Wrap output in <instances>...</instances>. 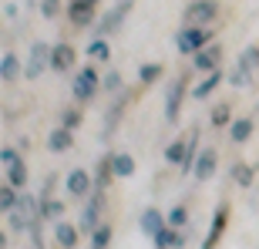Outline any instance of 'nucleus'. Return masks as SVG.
<instances>
[{"instance_id":"obj_1","label":"nucleus","mask_w":259,"mask_h":249,"mask_svg":"<svg viewBox=\"0 0 259 249\" xmlns=\"http://www.w3.org/2000/svg\"><path fill=\"white\" fill-rule=\"evenodd\" d=\"M215 40V30L212 27H195V24H185L179 34H175V51L185 54V58H195L202 48H209Z\"/></svg>"},{"instance_id":"obj_2","label":"nucleus","mask_w":259,"mask_h":249,"mask_svg":"<svg viewBox=\"0 0 259 249\" xmlns=\"http://www.w3.org/2000/svg\"><path fill=\"white\" fill-rule=\"evenodd\" d=\"M98 91H101V74L95 71V64L77 67V74L71 77V95H74V101L77 105H88V101H95Z\"/></svg>"},{"instance_id":"obj_3","label":"nucleus","mask_w":259,"mask_h":249,"mask_svg":"<svg viewBox=\"0 0 259 249\" xmlns=\"http://www.w3.org/2000/svg\"><path fill=\"white\" fill-rule=\"evenodd\" d=\"M192 95V85H189V74H179L168 85V91H165V124H175L179 118H182V105H185V98Z\"/></svg>"},{"instance_id":"obj_4","label":"nucleus","mask_w":259,"mask_h":249,"mask_svg":"<svg viewBox=\"0 0 259 249\" xmlns=\"http://www.w3.org/2000/svg\"><path fill=\"white\" fill-rule=\"evenodd\" d=\"M132 4H135V0H115V7L105 10V14L98 17V24H95V37H111V34H118V30L125 27L128 14H132Z\"/></svg>"},{"instance_id":"obj_5","label":"nucleus","mask_w":259,"mask_h":249,"mask_svg":"<svg viewBox=\"0 0 259 249\" xmlns=\"http://www.w3.org/2000/svg\"><path fill=\"white\" fill-rule=\"evenodd\" d=\"M222 14V4L219 0H192L189 7L182 10L185 24H195V27H212Z\"/></svg>"},{"instance_id":"obj_6","label":"nucleus","mask_w":259,"mask_h":249,"mask_svg":"<svg viewBox=\"0 0 259 249\" xmlns=\"http://www.w3.org/2000/svg\"><path fill=\"white\" fill-rule=\"evenodd\" d=\"M0 162H4V175H7V182L14 189H24L27 185V165H24V158H20V152L14 145H4L0 148Z\"/></svg>"},{"instance_id":"obj_7","label":"nucleus","mask_w":259,"mask_h":249,"mask_svg":"<svg viewBox=\"0 0 259 249\" xmlns=\"http://www.w3.org/2000/svg\"><path fill=\"white\" fill-rule=\"evenodd\" d=\"M101 212H105V192H91L84 202V209H81V219H77V229L81 236H91V232L101 226Z\"/></svg>"},{"instance_id":"obj_8","label":"nucleus","mask_w":259,"mask_h":249,"mask_svg":"<svg viewBox=\"0 0 259 249\" xmlns=\"http://www.w3.org/2000/svg\"><path fill=\"white\" fill-rule=\"evenodd\" d=\"M64 192L71 199H88L95 192V175L88 172V169H71L64 175Z\"/></svg>"},{"instance_id":"obj_9","label":"nucleus","mask_w":259,"mask_h":249,"mask_svg":"<svg viewBox=\"0 0 259 249\" xmlns=\"http://www.w3.org/2000/svg\"><path fill=\"white\" fill-rule=\"evenodd\" d=\"M48 67H51V44L34 40V44H30V58H27V64H24V77L34 81V77H40Z\"/></svg>"},{"instance_id":"obj_10","label":"nucleus","mask_w":259,"mask_h":249,"mask_svg":"<svg viewBox=\"0 0 259 249\" xmlns=\"http://www.w3.org/2000/svg\"><path fill=\"white\" fill-rule=\"evenodd\" d=\"M226 226H229V202H219L215 212H212V222H209V232L202 239V249H215L226 236Z\"/></svg>"},{"instance_id":"obj_11","label":"nucleus","mask_w":259,"mask_h":249,"mask_svg":"<svg viewBox=\"0 0 259 249\" xmlns=\"http://www.w3.org/2000/svg\"><path fill=\"white\" fill-rule=\"evenodd\" d=\"M98 17V0H67V20L71 27H91Z\"/></svg>"},{"instance_id":"obj_12","label":"nucleus","mask_w":259,"mask_h":249,"mask_svg":"<svg viewBox=\"0 0 259 249\" xmlns=\"http://www.w3.org/2000/svg\"><path fill=\"white\" fill-rule=\"evenodd\" d=\"M222 54H226V48H222L219 40H212L209 48H202L199 54L192 58V67L199 71V74H209V71H219V64H222Z\"/></svg>"},{"instance_id":"obj_13","label":"nucleus","mask_w":259,"mask_h":249,"mask_svg":"<svg viewBox=\"0 0 259 249\" xmlns=\"http://www.w3.org/2000/svg\"><path fill=\"white\" fill-rule=\"evenodd\" d=\"M77 64V51L67 44V40H58V44H51V71H58V74H67L71 67Z\"/></svg>"},{"instance_id":"obj_14","label":"nucleus","mask_w":259,"mask_h":249,"mask_svg":"<svg viewBox=\"0 0 259 249\" xmlns=\"http://www.w3.org/2000/svg\"><path fill=\"white\" fill-rule=\"evenodd\" d=\"M215 169H219V152H215L212 145H205V148L199 152V158H195L192 175L199 179V182H209L212 175H215Z\"/></svg>"},{"instance_id":"obj_15","label":"nucleus","mask_w":259,"mask_h":249,"mask_svg":"<svg viewBox=\"0 0 259 249\" xmlns=\"http://www.w3.org/2000/svg\"><path fill=\"white\" fill-rule=\"evenodd\" d=\"M222 81H226V71H209V74H202L199 85H192V98L195 101H205V98L215 95V88H222Z\"/></svg>"},{"instance_id":"obj_16","label":"nucleus","mask_w":259,"mask_h":249,"mask_svg":"<svg viewBox=\"0 0 259 249\" xmlns=\"http://www.w3.org/2000/svg\"><path fill=\"white\" fill-rule=\"evenodd\" d=\"M138 226H142V232L148 236V239H155L158 232L168 226V216H162V209H155V205H148V209L142 212V219H138Z\"/></svg>"},{"instance_id":"obj_17","label":"nucleus","mask_w":259,"mask_h":249,"mask_svg":"<svg viewBox=\"0 0 259 249\" xmlns=\"http://www.w3.org/2000/svg\"><path fill=\"white\" fill-rule=\"evenodd\" d=\"M256 132V115H242V118H232L229 124V142L232 145H246Z\"/></svg>"},{"instance_id":"obj_18","label":"nucleus","mask_w":259,"mask_h":249,"mask_svg":"<svg viewBox=\"0 0 259 249\" xmlns=\"http://www.w3.org/2000/svg\"><path fill=\"white\" fill-rule=\"evenodd\" d=\"M111 179H115V152H105L95 165V189L105 192L111 185Z\"/></svg>"},{"instance_id":"obj_19","label":"nucleus","mask_w":259,"mask_h":249,"mask_svg":"<svg viewBox=\"0 0 259 249\" xmlns=\"http://www.w3.org/2000/svg\"><path fill=\"white\" fill-rule=\"evenodd\" d=\"M67 148H74V132H71V128H64V124L51 128V132H48V152L64 155Z\"/></svg>"},{"instance_id":"obj_20","label":"nucleus","mask_w":259,"mask_h":249,"mask_svg":"<svg viewBox=\"0 0 259 249\" xmlns=\"http://www.w3.org/2000/svg\"><path fill=\"white\" fill-rule=\"evenodd\" d=\"M54 239H58L61 249H77V242H81V229H77L74 222H54Z\"/></svg>"},{"instance_id":"obj_21","label":"nucleus","mask_w":259,"mask_h":249,"mask_svg":"<svg viewBox=\"0 0 259 249\" xmlns=\"http://www.w3.org/2000/svg\"><path fill=\"white\" fill-rule=\"evenodd\" d=\"M229 175H232V182L239 185V189H252V182H256V165H249V162H232Z\"/></svg>"},{"instance_id":"obj_22","label":"nucleus","mask_w":259,"mask_h":249,"mask_svg":"<svg viewBox=\"0 0 259 249\" xmlns=\"http://www.w3.org/2000/svg\"><path fill=\"white\" fill-rule=\"evenodd\" d=\"M64 199H54V195H44L40 199V219L44 222H61L64 219Z\"/></svg>"},{"instance_id":"obj_23","label":"nucleus","mask_w":259,"mask_h":249,"mask_svg":"<svg viewBox=\"0 0 259 249\" xmlns=\"http://www.w3.org/2000/svg\"><path fill=\"white\" fill-rule=\"evenodd\" d=\"M252 74H256V71H252V67L246 64L242 58H236V64L229 67V74H226V81H229L232 88H246V85L252 81Z\"/></svg>"},{"instance_id":"obj_24","label":"nucleus","mask_w":259,"mask_h":249,"mask_svg":"<svg viewBox=\"0 0 259 249\" xmlns=\"http://www.w3.org/2000/svg\"><path fill=\"white\" fill-rule=\"evenodd\" d=\"M20 74H24V67H20V58L7 51V54L0 58V77H4V85H14Z\"/></svg>"},{"instance_id":"obj_25","label":"nucleus","mask_w":259,"mask_h":249,"mask_svg":"<svg viewBox=\"0 0 259 249\" xmlns=\"http://www.w3.org/2000/svg\"><path fill=\"white\" fill-rule=\"evenodd\" d=\"M84 54L91 61H98V64H108V61H111V44H108V37H91Z\"/></svg>"},{"instance_id":"obj_26","label":"nucleus","mask_w":259,"mask_h":249,"mask_svg":"<svg viewBox=\"0 0 259 249\" xmlns=\"http://www.w3.org/2000/svg\"><path fill=\"white\" fill-rule=\"evenodd\" d=\"M121 115H125V98L115 95V101H111V105H108V111H105V138H111V135H115Z\"/></svg>"},{"instance_id":"obj_27","label":"nucleus","mask_w":259,"mask_h":249,"mask_svg":"<svg viewBox=\"0 0 259 249\" xmlns=\"http://www.w3.org/2000/svg\"><path fill=\"white\" fill-rule=\"evenodd\" d=\"M185 152H189V135H185V138H175V142H168V145H165V162H168V165H175V169H182Z\"/></svg>"},{"instance_id":"obj_28","label":"nucleus","mask_w":259,"mask_h":249,"mask_svg":"<svg viewBox=\"0 0 259 249\" xmlns=\"http://www.w3.org/2000/svg\"><path fill=\"white\" fill-rule=\"evenodd\" d=\"M209 124L212 128H229L232 124V101H215V108L209 111Z\"/></svg>"},{"instance_id":"obj_29","label":"nucleus","mask_w":259,"mask_h":249,"mask_svg":"<svg viewBox=\"0 0 259 249\" xmlns=\"http://www.w3.org/2000/svg\"><path fill=\"white\" fill-rule=\"evenodd\" d=\"M165 77V64H158V61H148V64L138 67V81H142V88H152L155 81H162Z\"/></svg>"},{"instance_id":"obj_30","label":"nucleus","mask_w":259,"mask_h":249,"mask_svg":"<svg viewBox=\"0 0 259 249\" xmlns=\"http://www.w3.org/2000/svg\"><path fill=\"white\" fill-rule=\"evenodd\" d=\"M58 124H64V128L77 132V128L84 124V111H81V105H71V108H64V111L58 115Z\"/></svg>"},{"instance_id":"obj_31","label":"nucleus","mask_w":259,"mask_h":249,"mask_svg":"<svg viewBox=\"0 0 259 249\" xmlns=\"http://www.w3.org/2000/svg\"><path fill=\"white\" fill-rule=\"evenodd\" d=\"M17 205H20V189H14L10 182H4V185H0V209H4V216L14 212Z\"/></svg>"},{"instance_id":"obj_32","label":"nucleus","mask_w":259,"mask_h":249,"mask_svg":"<svg viewBox=\"0 0 259 249\" xmlns=\"http://www.w3.org/2000/svg\"><path fill=\"white\" fill-rule=\"evenodd\" d=\"M132 175H135V155L115 152V179H132Z\"/></svg>"},{"instance_id":"obj_33","label":"nucleus","mask_w":259,"mask_h":249,"mask_svg":"<svg viewBox=\"0 0 259 249\" xmlns=\"http://www.w3.org/2000/svg\"><path fill=\"white\" fill-rule=\"evenodd\" d=\"M88 239H91V249H108V246H111V239H115V229H111L108 222H101Z\"/></svg>"},{"instance_id":"obj_34","label":"nucleus","mask_w":259,"mask_h":249,"mask_svg":"<svg viewBox=\"0 0 259 249\" xmlns=\"http://www.w3.org/2000/svg\"><path fill=\"white\" fill-rule=\"evenodd\" d=\"M101 91H105V95H118V91H125V77H121L118 67H111V71L101 77Z\"/></svg>"},{"instance_id":"obj_35","label":"nucleus","mask_w":259,"mask_h":249,"mask_svg":"<svg viewBox=\"0 0 259 249\" xmlns=\"http://www.w3.org/2000/svg\"><path fill=\"white\" fill-rule=\"evenodd\" d=\"M168 226L185 229V226H189V205H182V202H179V205H172V209H168Z\"/></svg>"},{"instance_id":"obj_36","label":"nucleus","mask_w":259,"mask_h":249,"mask_svg":"<svg viewBox=\"0 0 259 249\" xmlns=\"http://www.w3.org/2000/svg\"><path fill=\"white\" fill-rule=\"evenodd\" d=\"M61 10H67L64 0H40V17H44V20H54Z\"/></svg>"},{"instance_id":"obj_37","label":"nucleus","mask_w":259,"mask_h":249,"mask_svg":"<svg viewBox=\"0 0 259 249\" xmlns=\"http://www.w3.org/2000/svg\"><path fill=\"white\" fill-rule=\"evenodd\" d=\"M239 58H242V61H246V64H249V67H252V71H259V44H249V48L242 51Z\"/></svg>"},{"instance_id":"obj_38","label":"nucleus","mask_w":259,"mask_h":249,"mask_svg":"<svg viewBox=\"0 0 259 249\" xmlns=\"http://www.w3.org/2000/svg\"><path fill=\"white\" fill-rule=\"evenodd\" d=\"M54 185H58V175H48V179H44V192H40V199H44V195H51V192H54Z\"/></svg>"},{"instance_id":"obj_39","label":"nucleus","mask_w":259,"mask_h":249,"mask_svg":"<svg viewBox=\"0 0 259 249\" xmlns=\"http://www.w3.org/2000/svg\"><path fill=\"white\" fill-rule=\"evenodd\" d=\"M4 17H17V4H4Z\"/></svg>"},{"instance_id":"obj_40","label":"nucleus","mask_w":259,"mask_h":249,"mask_svg":"<svg viewBox=\"0 0 259 249\" xmlns=\"http://www.w3.org/2000/svg\"><path fill=\"white\" fill-rule=\"evenodd\" d=\"M256 115H259V108H256Z\"/></svg>"},{"instance_id":"obj_41","label":"nucleus","mask_w":259,"mask_h":249,"mask_svg":"<svg viewBox=\"0 0 259 249\" xmlns=\"http://www.w3.org/2000/svg\"><path fill=\"white\" fill-rule=\"evenodd\" d=\"M98 4H101V0H98Z\"/></svg>"}]
</instances>
